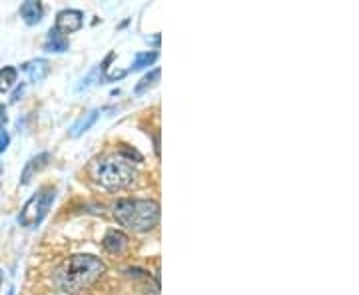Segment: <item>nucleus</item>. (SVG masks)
<instances>
[{"instance_id":"obj_1","label":"nucleus","mask_w":359,"mask_h":295,"mask_svg":"<svg viewBox=\"0 0 359 295\" xmlns=\"http://www.w3.org/2000/svg\"><path fill=\"white\" fill-rule=\"evenodd\" d=\"M106 273V263L92 254H74L54 271V283L65 294H80Z\"/></svg>"},{"instance_id":"obj_2","label":"nucleus","mask_w":359,"mask_h":295,"mask_svg":"<svg viewBox=\"0 0 359 295\" xmlns=\"http://www.w3.org/2000/svg\"><path fill=\"white\" fill-rule=\"evenodd\" d=\"M114 218L130 231H150L160 221V204L154 200L122 198L114 204Z\"/></svg>"},{"instance_id":"obj_3","label":"nucleus","mask_w":359,"mask_h":295,"mask_svg":"<svg viewBox=\"0 0 359 295\" xmlns=\"http://www.w3.org/2000/svg\"><path fill=\"white\" fill-rule=\"evenodd\" d=\"M94 176L104 188L120 190V188H126L136 180V167L132 166L130 160L122 158V156H110V158H104L96 164Z\"/></svg>"},{"instance_id":"obj_4","label":"nucleus","mask_w":359,"mask_h":295,"mask_svg":"<svg viewBox=\"0 0 359 295\" xmlns=\"http://www.w3.org/2000/svg\"><path fill=\"white\" fill-rule=\"evenodd\" d=\"M56 198V188L52 186H42L39 192L34 193L20 210L18 214V224L22 228H34L39 226L42 219L46 218L48 210H50L52 202Z\"/></svg>"},{"instance_id":"obj_5","label":"nucleus","mask_w":359,"mask_h":295,"mask_svg":"<svg viewBox=\"0 0 359 295\" xmlns=\"http://www.w3.org/2000/svg\"><path fill=\"white\" fill-rule=\"evenodd\" d=\"M82 25H84V14L76 11V8H65V11L56 14L54 30H58L65 36V34H72V32L80 30Z\"/></svg>"},{"instance_id":"obj_6","label":"nucleus","mask_w":359,"mask_h":295,"mask_svg":"<svg viewBox=\"0 0 359 295\" xmlns=\"http://www.w3.org/2000/svg\"><path fill=\"white\" fill-rule=\"evenodd\" d=\"M48 162H50V154H48V152H42V154L30 158V160L26 162L25 170H22L20 184H22V186H28V184H30V180H32V178H34L39 172H42L44 167L48 166Z\"/></svg>"},{"instance_id":"obj_7","label":"nucleus","mask_w":359,"mask_h":295,"mask_svg":"<svg viewBox=\"0 0 359 295\" xmlns=\"http://www.w3.org/2000/svg\"><path fill=\"white\" fill-rule=\"evenodd\" d=\"M20 68L28 74L30 82H40V80H44V78L48 76V72H50V62L44 60V58H34V60H30V62H25Z\"/></svg>"},{"instance_id":"obj_8","label":"nucleus","mask_w":359,"mask_h":295,"mask_svg":"<svg viewBox=\"0 0 359 295\" xmlns=\"http://www.w3.org/2000/svg\"><path fill=\"white\" fill-rule=\"evenodd\" d=\"M102 245L104 249L110 252V254H122L128 247V235L118 230H110L104 235Z\"/></svg>"},{"instance_id":"obj_9","label":"nucleus","mask_w":359,"mask_h":295,"mask_svg":"<svg viewBox=\"0 0 359 295\" xmlns=\"http://www.w3.org/2000/svg\"><path fill=\"white\" fill-rule=\"evenodd\" d=\"M20 16H22V20H25L26 25L34 26L42 20L44 8H42V4H40L39 0H26L25 4L20 6Z\"/></svg>"},{"instance_id":"obj_10","label":"nucleus","mask_w":359,"mask_h":295,"mask_svg":"<svg viewBox=\"0 0 359 295\" xmlns=\"http://www.w3.org/2000/svg\"><path fill=\"white\" fill-rule=\"evenodd\" d=\"M98 116H100V110H90L84 116H80L76 122H74V126L70 130V134L78 138V136H82L86 130H90L94 124H96V120H98Z\"/></svg>"},{"instance_id":"obj_11","label":"nucleus","mask_w":359,"mask_h":295,"mask_svg":"<svg viewBox=\"0 0 359 295\" xmlns=\"http://www.w3.org/2000/svg\"><path fill=\"white\" fill-rule=\"evenodd\" d=\"M44 50L56 52V54L66 52L68 50V39L62 36L58 30H54V28H52L50 32H48V36H46V40H44Z\"/></svg>"},{"instance_id":"obj_12","label":"nucleus","mask_w":359,"mask_h":295,"mask_svg":"<svg viewBox=\"0 0 359 295\" xmlns=\"http://www.w3.org/2000/svg\"><path fill=\"white\" fill-rule=\"evenodd\" d=\"M18 82V70L14 66H4L0 68V92H11Z\"/></svg>"},{"instance_id":"obj_13","label":"nucleus","mask_w":359,"mask_h":295,"mask_svg":"<svg viewBox=\"0 0 359 295\" xmlns=\"http://www.w3.org/2000/svg\"><path fill=\"white\" fill-rule=\"evenodd\" d=\"M160 68H154V70H150L146 76H142V80L134 86V94H144L146 90H150V88H154L156 84L160 82Z\"/></svg>"},{"instance_id":"obj_14","label":"nucleus","mask_w":359,"mask_h":295,"mask_svg":"<svg viewBox=\"0 0 359 295\" xmlns=\"http://www.w3.org/2000/svg\"><path fill=\"white\" fill-rule=\"evenodd\" d=\"M158 52H140L138 56H136V60H134V64H132V70H142V68H146V66L154 64L156 60H158Z\"/></svg>"},{"instance_id":"obj_15","label":"nucleus","mask_w":359,"mask_h":295,"mask_svg":"<svg viewBox=\"0 0 359 295\" xmlns=\"http://www.w3.org/2000/svg\"><path fill=\"white\" fill-rule=\"evenodd\" d=\"M8 144H11L8 132H6V130H0V152H4V150L8 148Z\"/></svg>"},{"instance_id":"obj_16","label":"nucleus","mask_w":359,"mask_h":295,"mask_svg":"<svg viewBox=\"0 0 359 295\" xmlns=\"http://www.w3.org/2000/svg\"><path fill=\"white\" fill-rule=\"evenodd\" d=\"M22 92H25V84H20V86H18V88H16V90L13 92V96H11V102H18V100H20V96H22Z\"/></svg>"},{"instance_id":"obj_17","label":"nucleus","mask_w":359,"mask_h":295,"mask_svg":"<svg viewBox=\"0 0 359 295\" xmlns=\"http://www.w3.org/2000/svg\"><path fill=\"white\" fill-rule=\"evenodd\" d=\"M6 122H8V116H6V108H4V106H0V130H4Z\"/></svg>"},{"instance_id":"obj_18","label":"nucleus","mask_w":359,"mask_h":295,"mask_svg":"<svg viewBox=\"0 0 359 295\" xmlns=\"http://www.w3.org/2000/svg\"><path fill=\"white\" fill-rule=\"evenodd\" d=\"M2 282H4V275H2V270H0V287H2Z\"/></svg>"},{"instance_id":"obj_19","label":"nucleus","mask_w":359,"mask_h":295,"mask_svg":"<svg viewBox=\"0 0 359 295\" xmlns=\"http://www.w3.org/2000/svg\"><path fill=\"white\" fill-rule=\"evenodd\" d=\"M6 295H14V289H8V294Z\"/></svg>"}]
</instances>
